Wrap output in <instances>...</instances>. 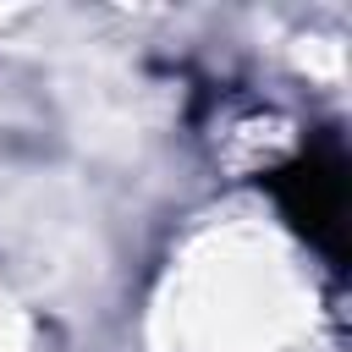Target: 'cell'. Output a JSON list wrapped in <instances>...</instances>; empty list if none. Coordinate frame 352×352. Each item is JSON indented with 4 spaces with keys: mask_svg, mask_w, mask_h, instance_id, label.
Listing matches in <instances>:
<instances>
[{
    "mask_svg": "<svg viewBox=\"0 0 352 352\" xmlns=\"http://www.w3.org/2000/svg\"><path fill=\"white\" fill-rule=\"evenodd\" d=\"M270 204L280 209V220L330 264L341 270L346 258V209H352V160L341 132H314L302 148H292L270 176Z\"/></svg>",
    "mask_w": 352,
    "mask_h": 352,
    "instance_id": "6da1fadb",
    "label": "cell"
}]
</instances>
